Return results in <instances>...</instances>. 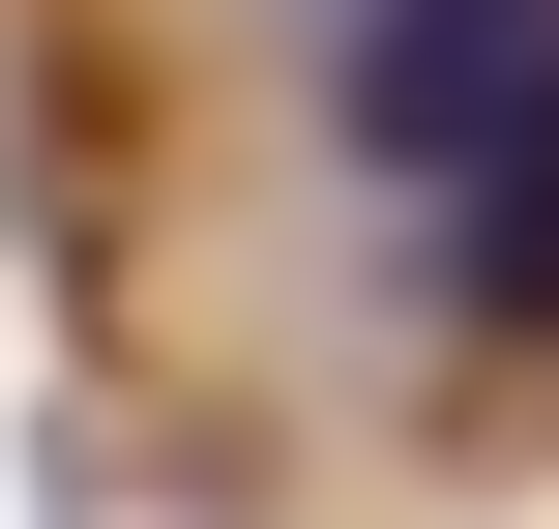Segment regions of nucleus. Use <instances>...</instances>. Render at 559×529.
Masks as SVG:
<instances>
[{
	"label": "nucleus",
	"mask_w": 559,
	"mask_h": 529,
	"mask_svg": "<svg viewBox=\"0 0 559 529\" xmlns=\"http://www.w3.org/2000/svg\"><path fill=\"white\" fill-rule=\"evenodd\" d=\"M324 118L383 147V177H501V147H559V0H354V59H324Z\"/></svg>",
	"instance_id": "nucleus-1"
}]
</instances>
